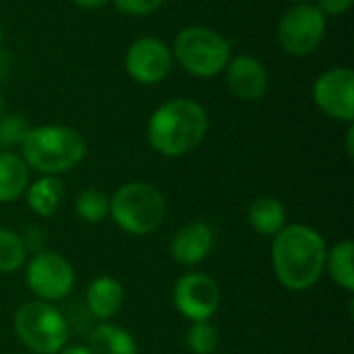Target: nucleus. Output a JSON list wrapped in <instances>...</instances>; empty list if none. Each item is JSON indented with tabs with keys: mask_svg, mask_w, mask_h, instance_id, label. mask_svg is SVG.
<instances>
[{
	"mask_svg": "<svg viewBox=\"0 0 354 354\" xmlns=\"http://www.w3.org/2000/svg\"><path fill=\"white\" fill-rule=\"evenodd\" d=\"M328 247L324 236L305 224H286L272 243V266L278 282L303 292L313 288L326 270Z\"/></svg>",
	"mask_w": 354,
	"mask_h": 354,
	"instance_id": "nucleus-1",
	"label": "nucleus"
},
{
	"mask_svg": "<svg viewBox=\"0 0 354 354\" xmlns=\"http://www.w3.org/2000/svg\"><path fill=\"white\" fill-rule=\"evenodd\" d=\"M209 131L205 106L191 97H172L147 118V143L164 158H183L197 149Z\"/></svg>",
	"mask_w": 354,
	"mask_h": 354,
	"instance_id": "nucleus-2",
	"label": "nucleus"
},
{
	"mask_svg": "<svg viewBox=\"0 0 354 354\" xmlns=\"http://www.w3.org/2000/svg\"><path fill=\"white\" fill-rule=\"evenodd\" d=\"M85 153V137L68 124L29 127L21 143V158L27 168L48 176H58L73 170L81 164Z\"/></svg>",
	"mask_w": 354,
	"mask_h": 354,
	"instance_id": "nucleus-3",
	"label": "nucleus"
},
{
	"mask_svg": "<svg viewBox=\"0 0 354 354\" xmlns=\"http://www.w3.org/2000/svg\"><path fill=\"white\" fill-rule=\"evenodd\" d=\"M174 64L195 79H214L224 73L232 44L226 35L207 25L183 27L170 46Z\"/></svg>",
	"mask_w": 354,
	"mask_h": 354,
	"instance_id": "nucleus-4",
	"label": "nucleus"
},
{
	"mask_svg": "<svg viewBox=\"0 0 354 354\" xmlns=\"http://www.w3.org/2000/svg\"><path fill=\"white\" fill-rule=\"evenodd\" d=\"M110 216L122 232L145 236L164 222L166 201L153 185L133 180L118 187L110 197Z\"/></svg>",
	"mask_w": 354,
	"mask_h": 354,
	"instance_id": "nucleus-5",
	"label": "nucleus"
},
{
	"mask_svg": "<svg viewBox=\"0 0 354 354\" xmlns=\"http://www.w3.org/2000/svg\"><path fill=\"white\" fill-rule=\"evenodd\" d=\"M15 334L29 353L58 354L66 346L68 324L52 303L35 299L17 309Z\"/></svg>",
	"mask_w": 354,
	"mask_h": 354,
	"instance_id": "nucleus-6",
	"label": "nucleus"
},
{
	"mask_svg": "<svg viewBox=\"0 0 354 354\" xmlns=\"http://www.w3.org/2000/svg\"><path fill=\"white\" fill-rule=\"evenodd\" d=\"M328 35V19L313 4H292L282 12L276 25V39L280 48L295 56L305 58L315 54Z\"/></svg>",
	"mask_w": 354,
	"mask_h": 354,
	"instance_id": "nucleus-7",
	"label": "nucleus"
},
{
	"mask_svg": "<svg viewBox=\"0 0 354 354\" xmlns=\"http://www.w3.org/2000/svg\"><path fill=\"white\" fill-rule=\"evenodd\" d=\"M174 66L170 46L156 35H141L133 39L124 52V71L127 75L145 87L164 83Z\"/></svg>",
	"mask_w": 354,
	"mask_h": 354,
	"instance_id": "nucleus-8",
	"label": "nucleus"
},
{
	"mask_svg": "<svg viewBox=\"0 0 354 354\" xmlns=\"http://www.w3.org/2000/svg\"><path fill=\"white\" fill-rule=\"evenodd\" d=\"M315 108L332 120L353 124L354 71L351 66H332L317 75L311 87Z\"/></svg>",
	"mask_w": 354,
	"mask_h": 354,
	"instance_id": "nucleus-9",
	"label": "nucleus"
},
{
	"mask_svg": "<svg viewBox=\"0 0 354 354\" xmlns=\"http://www.w3.org/2000/svg\"><path fill=\"white\" fill-rule=\"evenodd\" d=\"M25 280L35 299L54 303L64 299L75 286L73 266L54 251H39L27 261Z\"/></svg>",
	"mask_w": 354,
	"mask_h": 354,
	"instance_id": "nucleus-10",
	"label": "nucleus"
},
{
	"mask_svg": "<svg viewBox=\"0 0 354 354\" xmlns=\"http://www.w3.org/2000/svg\"><path fill=\"white\" fill-rule=\"evenodd\" d=\"M222 301L218 282L201 272L185 274L176 280L172 303L176 311L189 322H209Z\"/></svg>",
	"mask_w": 354,
	"mask_h": 354,
	"instance_id": "nucleus-11",
	"label": "nucleus"
},
{
	"mask_svg": "<svg viewBox=\"0 0 354 354\" xmlns=\"http://www.w3.org/2000/svg\"><path fill=\"white\" fill-rule=\"evenodd\" d=\"M224 79L230 93L241 102H259L270 91V71L261 58L255 54H232L226 68Z\"/></svg>",
	"mask_w": 354,
	"mask_h": 354,
	"instance_id": "nucleus-12",
	"label": "nucleus"
},
{
	"mask_svg": "<svg viewBox=\"0 0 354 354\" xmlns=\"http://www.w3.org/2000/svg\"><path fill=\"white\" fill-rule=\"evenodd\" d=\"M214 247V230L205 222H191L176 230L170 243V255L180 266H199Z\"/></svg>",
	"mask_w": 354,
	"mask_h": 354,
	"instance_id": "nucleus-13",
	"label": "nucleus"
},
{
	"mask_svg": "<svg viewBox=\"0 0 354 354\" xmlns=\"http://www.w3.org/2000/svg\"><path fill=\"white\" fill-rule=\"evenodd\" d=\"M124 303V288L112 276L95 278L87 288V307L95 319H112Z\"/></svg>",
	"mask_w": 354,
	"mask_h": 354,
	"instance_id": "nucleus-14",
	"label": "nucleus"
},
{
	"mask_svg": "<svg viewBox=\"0 0 354 354\" xmlns=\"http://www.w3.org/2000/svg\"><path fill=\"white\" fill-rule=\"evenodd\" d=\"M29 185V168L21 153L0 149V203H12L25 195Z\"/></svg>",
	"mask_w": 354,
	"mask_h": 354,
	"instance_id": "nucleus-15",
	"label": "nucleus"
},
{
	"mask_svg": "<svg viewBox=\"0 0 354 354\" xmlns=\"http://www.w3.org/2000/svg\"><path fill=\"white\" fill-rule=\"evenodd\" d=\"M25 199H27L29 209L37 218H50L58 212L64 199V185L58 176L41 174L37 180L27 185Z\"/></svg>",
	"mask_w": 354,
	"mask_h": 354,
	"instance_id": "nucleus-16",
	"label": "nucleus"
},
{
	"mask_svg": "<svg viewBox=\"0 0 354 354\" xmlns=\"http://www.w3.org/2000/svg\"><path fill=\"white\" fill-rule=\"evenodd\" d=\"M249 226L263 236H276L286 226V209L276 197H259L247 212Z\"/></svg>",
	"mask_w": 354,
	"mask_h": 354,
	"instance_id": "nucleus-17",
	"label": "nucleus"
},
{
	"mask_svg": "<svg viewBox=\"0 0 354 354\" xmlns=\"http://www.w3.org/2000/svg\"><path fill=\"white\" fill-rule=\"evenodd\" d=\"M89 351L93 354H137V342L120 326L100 324L89 338Z\"/></svg>",
	"mask_w": 354,
	"mask_h": 354,
	"instance_id": "nucleus-18",
	"label": "nucleus"
},
{
	"mask_svg": "<svg viewBox=\"0 0 354 354\" xmlns=\"http://www.w3.org/2000/svg\"><path fill=\"white\" fill-rule=\"evenodd\" d=\"M326 270L332 280L346 292L354 290V245L353 241H342L334 245L326 255Z\"/></svg>",
	"mask_w": 354,
	"mask_h": 354,
	"instance_id": "nucleus-19",
	"label": "nucleus"
},
{
	"mask_svg": "<svg viewBox=\"0 0 354 354\" xmlns=\"http://www.w3.org/2000/svg\"><path fill=\"white\" fill-rule=\"evenodd\" d=\"M27 261V249L21 234L0 226V274H15Z\"/></svg>",
	"mask_w": 354,
	"mask_h": 354,
	"instance_id": "nucleus-20",
	"label": "nucleus"
},
{
	"mask_svg": "<svg viewBox=\"0 0 354 354\" xmlns=\"http://www.w3.org/2000/svg\"><path fill=\"white\" fill-rule=\"evenodd\" d=\"M75 212H77V216L81 220H85L89 224H97L106 216H110V197L106 193H102L100 189H95V187L83 189L77 195Z\"/></svg>",
	"mask_w": 354,
	"mask_h": 354,
	"instance_id": "nucleus-21",
	"label": "nucleus"
},
{
	"mask_svg": "<svg viewBox=\"0 0 354 354\" xmlns=\"http://www.w3.org/2000/svg\"><path fill=\"white\" fill-rule=\"evenodd\" d=\"M185 346L191 354H214L220 346V332L209 322H193L185 334Z\"/></svg>",
	"mask_w": 354,
	"mask_h": 354,
	"instance_id": "nucleus-22",
	"label": "nucleus"
},
{
	"mask_svg": "<svg viewBox=\"0 0 354 354\" xmlns=\"http://www.w3.org/2000/svg\"><path fill=\"white\" fill-rule=\"evenodd\" d=\"M29 122L23 116H15V114H4L0 118V149H10L15 145L21 147L27 131H29Z\"/></svg>",
	"mask_w": 354,
	"mask_h": 354,
	"instance_id": "nucleus-23",
	"label": "nucleus"
},
{
	"mask_svg": "<svg viewBox=\"0 0 354 354\" xmlns=\"http://www.w3.org/2000/svg\"><path fill=\"white\" fill-rule=\"evenodd\" d=\"M166 0H110L114 8L127 17H149L153 15Z\"/></svg>",
	"mask_w": 354,
	"mask_h": 354,
	"instance_id": "nucleus-24",
	"label": "nucleus"
},
{
	"mask_svg": "<svg viewBox=\"0 0 354 354\" xmlns=\"http://www.w3.org/2000/svg\"><path fill=\"white\" fill-rule=\"evenodd\" d=\"M313 4L324 12L326 19H338L353 10L354 0H313Z\"/></svg>",
	"mask_w": 354,
	"mask_h": 354,
	"instance_id": "nucleus-25",
	"label": "nucleus"
},
{
	"mask_svg": "<svg viewBox=\"0 0 354 354\" xmlns=\"http://www.w3.org/2000/svg\"><path fill=\"white\" fill-rule=\"evenodd\" d=\"M21 239H23V245H25L27 253H29V251H31V253L44 251V239H46L44 230H39V228H29Z\"/></svg>",
	"mask_w": 354,
	"mask_h": 354,
	"instance_id": "nucleus-26",
	"label": "nucleus"
},
{
	"mask_svg": "<svg viewBox=\"0 0 354 354\" xmlns=\"http://www.w3.org/2000/svg\"><path fill=\"white\" fill-rule=\"evenodd\" d=\"M73 4L83 10H100V8L108 6L110 0H73Z\"/></svg>",
	"mask_w": 354,
	"mask_h": 354,
	"instance_id": "nucleus-27",
	"label": "nucleus"
},
{
	"mask_svg": "<svg viewBox=\"0 0 354 354\" xmlns=\"http://www.w3.org/2000/svg\"><path fill=\"white\" fill-rule=\"evenodd\" d=\"M8 73H10V56H8V52L0 46V83L8 77Z\"/></svg>",
	"mask_w": 354,
	"mask_h": 354,
	"instance_id": "nucleus-28",
	"label": "nucleus"
},
{
	"mask_svg": "<svg viewBox=\"0 0 354 354\" xmlns=\"http://www.w3.org/2000/svg\"><path fill=\"white\" fill-rule=\"evenodd\" d=\"M58 354H93L89 351V346H83V344H73V346H64Z\"/></svg>",
	"mask_w": 354,
	"mask_h": 354,
	"instance_id": "nucleus-29",
	"label": "nucleus"
},
{
	"mask_svg": "<svg viewBox=\"0 0 354 354\" xmlns=\"http://www.w3.org/2000/svg\"><path fill=\"white\" fill-rule=\"evenodd\" d=\"M353 137L354 129L353 124H348V129H346V151H348V156H353Z\"/></svg>",
	"mask_w": 354,
	"mask_h": 354,
	"instance_id": "nucleus-30",
	"label": "nucleus"
},
{
	"mask_svg": "<svg viewBox=\"0 0 354 354\" xmlns=\"http://www.w3.org/2000/svg\"><path fill=\"white\" fill-rule=\"evenodd\" d=\"M4 110H6V104H4V97H2V91H0V118L4 116Z\"/></svg>",
	"mask_w": 354,
	"mask_h": 354,
	"instance_id": "nucleus-31",
	"label": "nucleus"
},
{
	"mask_svg": "<svg viewBox=\"0 0 354 354\" xmlns=\"http://www.w3.org/2000/svg\"><path fill=\"white\" fill-rule=\"evenodd\" d=\"M290 4H307V2H313V0H288Z\"/></svg>",
	"mask_w": 354,
	"mask_h": 354,
	"instance_id": "nucleus-32",
	"label": "nucleus"
},
{
	"mask_svg": "<svg viewBox=\"0 0 354 354\" xmlns=\"http://www.w3.org/2000/svg\"><path fill=\"white\" fill-rule=\"evenodd\" d=\"M2 41H4V29H2V23H0V46H2Z\"/></svg>",
	"mask_w": 354,
	"mask_h": 354,
	"instance_id": "nucleus-33",
	"label": "nucleus"
},
{
	"mask_svg": "<svg viewBox=\"0 0 354 354\" xmlns=\"http://www.w3.org/2000/svg\"><path fill=\"white\" fill-rule=\"evenodd\" d=\"M29 354H35V353H29Z\"/></svg>",
	"mask_w": 354,
	"mask_h": 354,
	"instance_id": "nucleus-34",
	"label": "nucleus"
}]
</instances>
